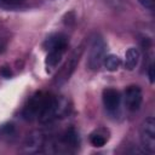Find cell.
<instances>
[{
	"instance_id": "12",
	"label": "cell",
	"mask_w": 155,
	"mask_h": 155,
	"mask_svg": "<svg viewBox=\"0 0 155 155\" xmlns=\"http://www.w3.org/2000/svg\"><path fill=\"white\" fill-rule=\"evenodd\" d=\"M102 64L105 67L107 70H109V71H115V70L119 69V67H120V64H121V61H120V58H119L117 56H115V54H108V56L104 57Z\"/></svg>"
},
{
	"instance_id": "10",
	"label": "cell",
	"mask_w": 155,
	"mask_h": 155,
	"mask_svg": "<svg viewBox=\"0 0 155 155\" xmlns=\"http://www.w3.org/2000/svg\"><path fill=\"white\" fill-rule=\"evenodd\" d=\"M139 57H140L139 51L136 47H130L125 53V62H124L125 68L127 70H133L139 62Z\"/></svg>"
},
{
	"instance_id": "5",
	"label": "cell",
	"mask_w": 155,
	"mask_h": 155,
	"mask_svg": "<svg viewBox=\"0 0 155 155\" xmlns=\"http://www.w3.org/2000/svg\"><path fill=\"white\" fill-rule=\"evenodd\" d=\"M140 143L145 151L153 154L155 151V121L154 117H148L140 127Z\"/></svg>"
},
{
	"instance_id": "15",
	"label": "cell",
	"mask_w": 155,
	"mask_h": 155,
	"mask_svg": "<svg viewBox=\"0 0 155 155\" xmlns=\"http://www.w3.org/2000/svg\"><path fill=\"white\" fill-rule=\"evenodd\" d=\"M153 70H154V67H153V64H150V67H149V79H150V82H153L154 81V73H153Z\"/></svg>"
},
{
	"instance_id": "3",
	"label": "cell",
	"mask_w": 155,
	"mask_h": 155,
	"mask_svg": "<svg viewBox=\"0 0 155 155\" xmlns=\"http://www.w3.org/2000/svg\"><path fill=\"white\" fill-rule=\"evenodd\" d=\"M105 48L107 46L102 38L97 36L92 40L91 46H90L88 58H87V65L90 69L96 70L102 65L103 59L105 57Z\"/></svg>"
},
{
	"instance_id": "8",
	"label": "cell",
	"mask_w": 155,
	"mask_h": 155,
	"mask_svg": "<svg viewBox=\"0 0 155 155\" xmlns=\"http://www.w3.org/2000/svg\"><path fill=\"white\" fill-rule=\"evenodd\" d=\"M44 47L47 50V52L48 51H64L65 52L68 48V38L62 33L52 34L46 39Z\"/></svg>"
},
{
	"instance_id": "4",
	"label": "cell",
	"mask_w": 155,
	"mask_h": 155,
	"mask_svg": "<svg viewBox=\"0 0 155 155\" xmlns=\"http://www.w3.org/2000/svg\"><path fill=\"white\" fill-rule=\"evenodd\" d=\"M46 98H47V93H44V92H38L36 94H34L28 101L27 105L23 109V113H22L23 117L25 120H35V119L38 120L44 109Z\"/></svg>"
},
{
	"instance_id": "6",
	"label": "cell",
	"mask_w": 155,
	"mask_h": 155,
	"mask_svg": "<svg viewBox=\"0 0 155 155\" xmlns=\"http://www.w3.org/2000/svg\"><path fill=\"white\" fill-rule=\"evenodd\" d=\"M124 99H125V105L130 111H137L143 101V94L142 91L138 86H128L125 92H124Z\"/></svg>"
},
{
	"instance_id": "14",
	"label": "cell",
	"mask_w": 155,
	"mask_h": 155,
	"mask_svg": "<svg viewBox=\"0 0 155 155\" xmlns=\"http://www.w3.org/2000/svg\"><path fill=\"white\" fill-rule=\"evenodd\" d=\"M1 1L7 5H11V6H17V5H21L24 0H1Z\"/></svg>"
},
{
	"instance_id": "13",
	"label": "cell",
	"mask_w": 155,
	"mask_h": 155,
	"mask_svg": "<svg viewBox=\"0 0 155 155\" xmlns=\"http://www.w3.org/2000/svg\"><path fill=\"white\" fill-rule=\"evenodd\" d=\"M139 2L148 10H153L154 8V2L155 0H139Z\"/></svg>"
},
{
	"instance_id": "11",
	"label": "cell",
	"mask_w": 155,
	"mask_h": 155,
	"mask_svg": "<svg viewBox=\"0 0 155 155\" xmlns=\"http://www.w3.org/2000/svg\"><path fill=\"white\" fill-rule=\"evenodd\" d=\"M108 140V136L104 130H98L91 133L90 136V142L93 147H103Z\"/></svg>"
},
{
	"instance_id": "9",
	"label": "cell",
	"mask_w": 155,
	"mask_h": 155,
	"mask_svg": "<svg viewBox=\"0 0 155 155\" xmlns=\"http://www.w3.org/2000/svg\"><path fill=\"white\" fill-rule=\"evenodd\" d=\"M46 142V138L40 132H34L28 137L25 148L28 151H41V148H44Z\"/></svg>"
},
{
	"instance_id": "1",
	"label": "cell",
	"mask_w": 155,
	"mask_h": 155,
	"mask_svg": "<svg viewBox=\"0 0 155 155\" xmlns=\"http://www.w3.org/2000/svg\"><path fill=\"white\" fill-rule=\"evenodd\" d=\"M68 102L63 97H58L51 93H47V98L44 105V109L39 116V121L42 124L51 122L58 117L64 116L68 113Z\"/></svg>"
},
{
	"instance_id": "16",
	"label": "cell",
	"mask_w": 155,
	"mask_h": 155,
	"mask_svg": "<svg viewBox=\"0 0 155 155\" xmlns=\"http://www.w3.org/2000/svg\"><path fill=\"white\" fill-rule=\"evenodd\" d=\"M1 74L5 76V78H10V75H11V71L8 70V69H1Z\"/></svg>"
},
{
	"instance_id": "2",
	"label": "cell",
	"mask_w": 155,
	"mask_h": 155,
	"mask_svg": "<svg viewBox=\"0 0 155 155\" xmlns=\"http://www.w3.org/2000/svg\"><path fill=\"white\" fill-rule=\"evenodd\" d=\"M84 52V46H79L76 47L71 54L69 56V58L65 61V63L62 65V68L58 70L57 75H56V79H54V82L57 85H63L64 82H67L69 80V78L71 76V74L74 73L79 61H80V57Z\"/></svg>"
},
{
	"instance_id": "7",
	"label": "cell",
	"mask_w": 155,
	"mask_h": 155,
	"mask_svg": "<svg viewBox=\"0 0 155 155\" xmlns=\"http://www.w3.org/2000/svg\"><path fill=\"white\" fill-rule=\"evenodd\" d=\"M103 104L105 107V109L109 113H116L119 110L120 107V102H121V96L117 90L113 88V87H108L103 91Z\"/></svg>"
}]
</instances>
